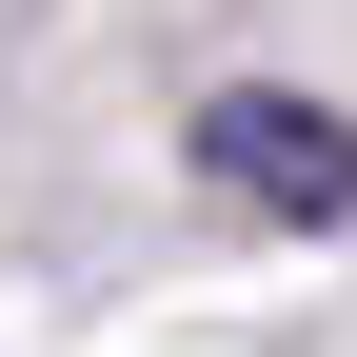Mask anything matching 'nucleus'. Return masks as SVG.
Masks as SVG:
<instances>
[{
  "mask_svg": "<svg viewBox=\"0 0 357 357\" xmlns=\"http://www.w3.org/2000/svg\"><path fill=\"white\" fill-rule=\"evenodd\" d=\"M178 139H199V178H218L238 218H298V238H337V218H357V119L298 100V79H218Z\"/></svg>",
  "mask_w": 357,
  "mask_h": 357,
  "instance_id": "obj_1",
  "label": "nucleus"
}]
</instances>
